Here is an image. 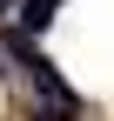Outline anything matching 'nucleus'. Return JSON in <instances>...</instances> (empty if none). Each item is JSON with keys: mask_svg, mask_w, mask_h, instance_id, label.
<instances>
[{"mask_svg": "<svg viewBox=\"0 0 114 121\" xmlns=\"http://www.w3.org/2000/svg\"><path fill=\"white\" fill-rule=\"evenodd\" d=\"M54 7H61V0H27V7H20V27H27V34H40V27L54 20Z\"/></svg>", "mask_w": 114, "mask_h": 121, "instance_id": "f257e3e1", "label": "nucleus"}, {"mask_svg": "<svg viewBox=\"0 0 114 121\" xmlns=\"http://www.w3.org/2000/svg\"><path fill=\"white\" fill-rule=\"evenodd\" d=\"M34 121H74V101H47V108H34Z\"/></svg>", "mask_w": 114, "mask_h": 121, "instance_id": "f03ea898", "label": "nucleus"}, {"mask_svg": "<svg viewBox=\"0 0 114 121\" xmlns=\"http://www.w3.org/2000/svg\"><path fill=\"white\" fill-rule=\"evenodd\" d=\"M0 7H7V0H0Z\"/></svg>", "mask_w": 114, "mask_h": 121, "instance_id": "7ed1b4c3", "label": "nucleus"}]
</instances>
